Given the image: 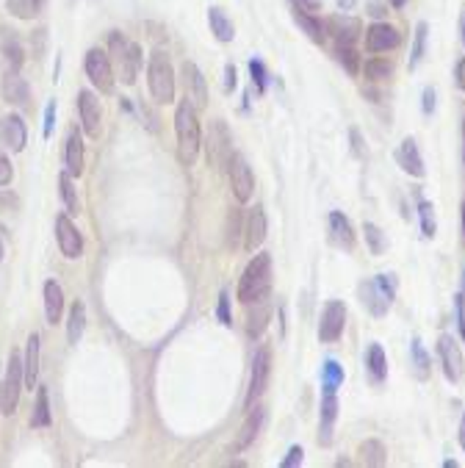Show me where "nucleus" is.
<instances>
[{"mask_svg": "<svg viewBox=\"0 0 465 468\" xmlns=\"http://www.w3.org/2000/svg\"><path fill=\"white\" fill-rule=\"evenodd\" d=\"M271 291V255L269 252H255V258L246 263L241 280H238V302L252 305L257 299H266Z\"/></svg>", "mask_w": 465, "mask_h": 468, "instance_id": "f257e3e1", "label": "nucleus"}, {"mask_svg": "<svg viewBox=\"0 0 465 468\" xmlns=\"http://www.w3.org/2000/svg\"><path fill=\"white\" fill-rule=\"evenodd\" d=\"M175 133H178V158L183 167H192L200 153V122H197V108L183 100L175 111Z\"/></svg>", "mask_w": 465, "mask_h": 468, "instance_id": "f03ea898", "label": "nucleus"}, {"mask_svg": "<svg viewBox=\"0 0 465 468\" xmlns=\"http://www.w3.org/2000/svg\"><path fill=\"white\" fill-rule=\"evenodd\" d=\"M357 294H360L363 308H366L371 316L382 319V316L391 310L394 299H396V274L382 271V274H377V277H371V280L360 283Z\"/></svg>", "mask_w": 465, "mask_h": 468, "instance_id": "7ed1b4c3", "label": "nucleus"}, {"mask_svg": "<svg viewBox=\"0 0 465 468\" xmlns=\"http://www.w3.org/2000/svg\"><path fill=\"white\" fill-rule=\"evenodd\" d=\"M108 53H111V64H117L119 69V78L125 86H133L136 83V75H139V67H142V47L128 42L119 31H114L108 36Z\"/></svg>", "mask_w": 465, "mask_h": 468, "instance_id": "20e7f679", "label": "nucleus"}, {"mask_svg": "<svg viewBox=\"0 0 465 468\" xmlns=\"http://www.w3.org/2000/svg\"><path fill=\"white\" fill-rule=\"evenodd\" d=\"M147 83H150V94H153L155 103H172L175 100V69H172L169 56L164 50H155L150 56Z\"/></svg>", "mask_w": 465, "mask_h": 468, "instance_id": "39448f33", "label": "nucleus"}, {"mask_svg": "<svg viewBox=\"0 0 465 468\" xmlns=\"http://www.w3.org/2000/svg\"><path fill=\"white\" fill-rule=\"evenodd\" d=\"M232 153V136L230 128L225 119H214L208 125V136H205V158H208V167L217 169V172H225L230 167Z\"/></svg>", "mask_w": 465, "mask_h": 468, "instance_id": "423d86ee", "label": "nucleus"}, {"mask_svg": "<svg viewBox=\"0 0 465 468\" xmlns=\"http://www.w3.org/2000/svg\"><path fill=\"white\" fill-rule=\"evenodd\" d=\"M22 385H25L22 358H19V352H11V355H8V366H6V383L0 385V410H3L6 416H11V413L17 410Z\"/></svg>", "mask_w": 465, "mask_h": 468, "instance_id": "0eeeda50", "label": "nucleus"}, {"mask_svg": "<svg viewBox=\"0 0 465 468\" xmlns=\"http://www.w3.org/2000/svg\"><path fill=\"white\" fill-rule=\"evenodd\" d=\"M269 377H271V349H269V346H260V349L255 352V360H252L249 391H246V399H244L246 408H252V405L263 396V391H266V385H269Z\"/></svg>", "mask_w": 465, "mask_h": 468, "instance_id": "6e6552de", "label": "nucleus"}, {"mask_svg": "<svg viewBox=\"0 0 465 468\" xmlns=\"http://www.w3.org/2000/svg\"><path fill=\"white\" fill-rule=\"evenodd\" d=\"M86 75L89 81L103 92V94H111L114 92V64H111V56L103 53V50H89L86 53Z\"/></svg>", "mask_w": 465, "mask_h": 468, "instance_id": "1a4fd4ad", "label": "nucleus"}, {"mask_svg": "<svg viewBox=\"0 0 465 468\" xmlns=\"http://www.w3.org/2000/svg\"><path fill=\"white\" fill-rule=\"evenodd\" d=\"M346 327V305L341 299H330L321 310V321H319V341L321 344H335L344 335Z\"/></svg>", "mask_w": 465, "mask_h": 468, "instance_id": "9d476101", "label": "nucleus"}, {"mask_svg": "<svg viewBox=\"0 0 465 468\" xmlns=\"http://www.w3.org/2000/svg\"><path fill=\"white\" fill-rule=\"evenodd\" d=\"M180 78H183L186 100H189L197 111H203V108L208 106V83H205L200 67H197L194 61H183V64H180Z\"/></svg>", "mask_w": 465, "mask_h": 468, "instance_id": "9b49d317", "label": "nucleus"}, {"mask_svg": "<svg viewBox=\"0 0 465 468\" xmlns=\"http://www.w3.org/2000/svg\"><path fill=\"white\" fill-rule=\"evenodd\" d=\"M438 355H441V366H443V374L449 383H457L463 377V352H460V344L452 338V335H441L438 338Z\"/></svg>", "mask_w": 465, "mask_h": 468, "instance_id": "f8f14e48", "label": "nucleus"}, {"mask_svg": "<svg viewBox=\"0 0 465 468\" xmlns=\"http://www.w3.org/2000/svg\"><path fill=\"white\" fill-rule=\"evenodd\" d=\"M327 33H332V39L338 42V47H352L360 33H363V25L357 17H349V14H335L327 19Z\"/></svg>", "mask_w": 465, "mask_h": 468, "instance_id": "ddd939ff", "label": "nucleus"}, {"mask_svg": "<svg viewBox=\"0 0 465 468\" xmlns=\"http://www.w3.org/2000/svg\"><path fill=\"white\" fill-rule=\"evenodd\" d=\"M78 111H81V125L92 139H100V128H103V111H100V100L89 92L81 89L78 92Z\"/></svg>", "mask_w": 465, "mask_h": 468, "instance_id": "4468645a", "label": "nucleus"}, {"mask_svg": "<svg viewBox=\"0 0 465 468\" xmlns=\"http://www.w3.org/2000/svg\"><path fill=\"white\" fill-rule=\"evenodd\" d=\"M230 186H232V194L238 203H249L252 192H255V178H252V169L249 164L241 158V156H232L230 158Z\"/></svg>", "mask_w": 465, "mask_h": 468, "instance_id": "2eb2a0df", "label": "nucleus"}, {"mask_svg": "<svg viewBox=\"0 0 465 468\" xmlns=\"http://www.w3.org/2000/svg\"><path fill=\"white\" fill-rule=\"evenodd\" d=\"M399 47V31L388 22H374L366 31V50L369 53H388Z\"/></svg>", "mask_w": 465, "mask_h": 468, "instance_id": "dca6fc26", "label": "nucleus"}, {"mask_svg": "<svg viewBox=\"0 0 465 468\" xmlns=\"http://www.w3.org/2000/svg\"><path fill=\"white\" fill-rule=\"evenodd\" d=\"M263 424H266V410H263L260 405H252V408H249L246 421H244V424H241V430H238V438H235L232 449H235V452H246V449L255 444V438L260 435Z\"/></svg>", "mask_w": 465, "mask_h": 468, "instance_id": "f3484780", "label": "nucleus"}, {"mask_svg": "<svg viewBox=\"0 0 465 468\" xmlns=\"http://www.w3.org/2000/svg\"><path fill=\"white\" fill-rule=\"evenodd\" d=\"M56 235H58V246L67 258H81L83 252V238L78 233V228L72 225L69 214H61L56 217Z\"/></svg>", "mask_w": 465, "mask_h": 468, "instance_id": "a211bd4d", "label": "nucleus"}, {"mask_svg": "<svg viewBox=\"0 0 465 468\" xmlns=\"http://www.w3.org/2000/svg\"><path fill=\"white\" fill-rule=\"evenodd\" d=\"M335 419H338V396H335V391H324L321 394V416H319V444L321 446L332 444Z\"/></svg>", "mask_w": 465, "mask_h": 468, "instance_id": "6ab92c4d", "label": "nucleus"}, {"mask_svg": "<svg viewBox=\"0 0 465 468\" xmlns=\"http://www.w3.org/2000/svg\"><path fill=\"white\" fill-rule=\"evenodd\" d=\"M266 241V214L260 206H255L249 214H246V228H244V249L246 252H257L260 244Z\"/></svg>", "mask_w": 465, "mask_h": 468, "instance_id": "aec40b11", "label": "nucleus"}, {"mask_svg": "<svg viewBox=\"0 0 465 468\" xmlns=\"http://www.w3.org/2000/svg\"><path fill=\"white\" fill-rule=\"evenodd\" d=\"M3 97H6V103H11V106H17V108H28V100H31V92H28V83H25V78L19 75V69H8L6 75H3Z\"/></svg>", "mask_w": 465, "mask_h": 468, "instance_id": "412c9836", "label": "nucleus"}, {"mask_svg": "<svg viewBox=\"0 0 465 468\" xmlns=\"http://www.w3.org/2000/svg\"><path fill=\"white\" fill-rule=\"evenodd\" d=\"M396 161H399V167H402L410 178H424V175H427V169H424V158H421V153H418L416 139H405V142L399 144V150H396Z\"/></svg>", "mask_w": 465, "mask_h": 468, "instance_id": "4be33fe9", "label": "nucleus"}, {"mask_svg": "<svg viewBox=\"0 0 465 468\" xmlns=\"http://www.w3.org/2000/svg\"><path fill=\"white\" fill-rule=\"evenodd\" d=\"M25 139H28L25 122H22L17 114L0 119V142H3L6 147H11L14 153H22V150H25Z\"/></svg>", "mask_w": 465, "mask_h": 468, "instance_id": "5701e85b", "label": "nucleus"}, {"mask_svg": "<svg viewBox=\"0 0 465 468\" xmlns=\"http://www.w3.org/2000/svg\"><path fill=\"white\" fill-rule=\"evenodd\" d=\"M252 310L246 313V335L249 338H260L263 330L269 327V319H271V299H257L249 305Z\"/></svg>", "mask_w": 465, "mask_h": 468, "instance_id": "b1692460", "label": "nucleus"}, {"mask_svg": "<svg viewBox=\"0 0 465 468\" xmlns=\"http://www.w3.org/2000/svg\"><path fill=\"white\" fill-rule=\"evenodd\" d=\"M64 167L72 178H78L83 172V142L78 131H69L67 136V150H64Z\"/></svg>", "mask_w": 465, "mask_h": 468, "instance_id": "393cba45", "label": "nucleus"}, {"mask_svg": "<svg viewBox=\"0 0 465 468\" xmlns=\"http://www.w3.org/2000/svg\"><path fill=\"white\" fill-rule=\"evenodd\" d=\"M22 371H25V388L33 391L36 377H39V335L31 333L25 344V358H22Z\"/></svg>", "mask_w": 465, "mask_h": 468, "instance_id": "a878e982", "label": "nucleus"}, {"mask_svg": "<svg viewBox=\"0 0 465 468\" xmlns=\"http://www.w3.org/2000/svg\"><path fill=\"white\" fill-rule=\"evenodd\" d=\"M366 371L371 377L374 385H382L385 377H388V358H385V349L380 344H371L369 352H366Z\"/></svg>", "mask_w": 465, "mask_h": 468, "instance_id": "bb28decb", "label": "nucleus"}, {"mask_svg": "<svg viewBox=\"0 0 465 468\" xmlns=\"http://www.w3.org/2000/svg\"><path fill=\"white\" fill-rule=\"evenodd\" d=\"M61 310H64V291L56 280H47L44 283V316H47V324H56L61 321Z\"/></svg>", "mask_w": 465, "mask_h": 468, "instance_id": "cd10ccee", "label": "nucleus"}, {"mask_svg": "<svg viewBox=\"0 0 465 468\" xmlns=\"http://www.w3.org/2000/svg\"><path fill=\"white\" fill-rule=\"evenodd\" d=\"M330 233L332 241L344 249H355V231H352V222L341 214V211H332L330 214Z\"/></svg>", "mask_w": 465, "mask_h": 468, "instance_id": "c85d7f7f", "label": "nucleus"}, {"mask_svg": "<svg viewBox=\"0 0 465 468\" xmlns=\"http://www.w3.org/2000/svg\"><path fill=\"white\" fill-rule=\"evenodd\" d=\"M208 22H211V33H214L219 42H232V36H235L232 22L219 6H211V8H208Z\"/></svg>", "mask_w": 465, "mask_h": 468, "instance_id": "c756f323", "label": "nucleus"}, {"mask_svg": "<svg viewBox=\"0 0 465 468\" xmlns=\"http://www.w3.org/2000/svg\"><path fill=\"white\" fill-rule=\"evenodd\" d=\"M294 19H296V25L316 42V44H324V36H327V28L321 25V19H316V17H310L307 11H302L299 6L294 8Z\"/></svg>", "mask_w": 465, "mask_h": 468, "instance_id": "7c9ffc66", "label": "nucleus"}, {"mask_svg": "<svg viewBox=\"0 0 465 468\" xmlns=\"http://www.w3.org/2000/svg\"><path fill=\"white\" fill-rule=\"evenodd\" d=\"M3 36H0V50H3V56H6V61H8V69H19L22 67V44H19V39L14 36V31L8 33V31H0Z\"/></svg>", "mask_w": 465, "mask_h": 468, "instance_id": "2f4dec72", "label": "nucleus"}, {"mask_svg": "<svg viewBox=\"0 0 465 468\" xmlns=\"http://www.w3.org/2000/svg\"><path fill=\"white\" fill-rule=\"evenodd\" d=\"M360 458H363V463L366 466H385L388 463V452H385V444L382 441H377V438H369V441H363L360 444Z\"/></svg>", "mask_w": 465, "mask_h": 468, "instance_id": "473e14b6", "label": "nucleus"}, {"mask_svg": "<svg viewBox=\"0 0 465 468\" xmlns=\"http://www.w3.org/2000/svg\"><path fill=\"white\" fill-rule=\"evenodd\" d=\"M83 327H86V305L81 299H75L72 310H69V321H67V338L69 344H78L81 335H83Z\"/></svg>", "mask_w": 465, "mask_h": 468, "instance_id": "72a5a7b5", "label": "nucleus"}, {"mask_svg": "<svg viewBox=\"0 0 465 468\" xmlns=\"http://www.w3.org/2000/svg\"><path fill=\"white\" fill-rule=\"evenodd\" d=\"M344 366L338 360H324L321 366V388L324 391H338L344 385Z\"/></svg>", "mask_w": 465, "mask_h": 468, "instance_id": "f704fd0d", "label": "nucleus"}, {"mask_svg": "<svg viewBox=\"0 0 465 468\" xmlns=\"http://www.w3.org/2000/svg\"><path fill=\"white\" fill-rule=\"evenodd\" d=\"M50 399H47V388L36 391V405H33V416H31V427H50Z\"/></svg>", "mask_w": 465, "mask_h": 468, "instance_id": "c9c22d12", "label": "nucleus"}, {"mask_svg": "<svg viewBox=\"0 0 465 468\" xmlns=\"http://www.w3.org/2000/svg\"><path fill=\"white\" fill-rule=\"evenodd\" d=\"M58 186H61V200H64V206H67V214H78V211H81V203H78V192H75V186H72V175H69V172H61Z\"/></svg>", "mask_w": 465, "mask_h": 468, "instance_id": "e433bc0d", "label": "nucleus"}, {"mask_svg": "<svg viewBox=\"0 0 465 468\" xmlns=\"http://www.w3.org/2000/svg\"><path fill=\"white\" fill-rule=\"evenodd\" d=\"M427 22H418L416 25V39H413V50H410V61H407V67L410 69H416L418 64H421V58H424V50H427Z\"/></svg>", "mask_w": 465, "mask_h": 468, "instance_id": "4c0bfd02", "label": "nucleus"}, {"mask_svg": "<svg viewBox=\"0 0 465 468\" xmlns=\"http://www.w3.org/2000/svg\"><path fill=\"white\" fill-rule=\"evenodd\" d=\"M391 72H394V64L388 58H369L363 64V75L369 81H385V78H391Z\"/></svg>", "mask_w": 465, "mask_h": 468, "instance_id": "58836bf2", "label": "nucleus"}, {"mask_svg": "<svg viewBox=\"0 0 465 468\" xmlns=\"http://www.w3.org/2000/svg\"><path fill=\"white\" fill-rule=\"evenodd\" d=\"M418 217H421V233H424V238H435L438 222H435V206L430 200L418 203Z\"/></svg>", "mask_w": 465, "mask_h": 468, "instance_id": "ea45409f", "label": "nucleus"}, {"mask_svg": "<svg viewBox=\"0 0 465 468\" xmlns=\"http://www.w3.org/2000/svg\"><path fill=\"white\" fill-rule=\"evenodd\" d=\"M6 6H8V11H11L14 17H19V19H33V17L39 14L42 0H6Z\"/></svg>", "mask_w": 465, "mask_h": 468, "instance_id": "a19ab883", "label": "nucleus"}, {"mask_svg": "<svg viewBox=\"0 0 465 468\" xmlns=\"http://www.w3.org/2000/svg\"><path fill=\"white\" fill-rule=\"evenodd\" d=\"M410 355H413V366H416V374L424 380L427 374H430V355L424 352V346H421V341L418 338H413V344H410Z\"/></svg>", "mask_w": 465, "mask_h": 468, "instance_id": "79ce46f5", "label": "nucleus"}, {"mask_svg": "<svg viewBox=\"0 0 465 468\" xmlns=\"http://www.w3.org/2000/svg\"><path fill=\"white\" fill-rule=\"evenodd\" d=\"M363 233H366L371 255H382V252H385V235H382V231H380L374 222H363Z\"/></svg>", "mask_w": 465, "mask_h": 468, "instance_id": "37998d69", "label": "nucleus"}, {"mask_svg": "<svg viewBox=\"0 0 465 468\" xmlns=\"http://www.w3.org/2000/svg\"><path fill=\"white\" fill-rule=\"evenodd\" d=\"M335 58H338V64H341L349 75H357V72H360V56H357L352 47H338V50H335Z\"/></svg>", "mask_w": 465, "mask_h": 468, "instance_id": "c03bdc74", "label": "nucleus"}, {"mask_svg": "<svg viewBox=\"0 0 465 468\" xmlns=\"http://www.w3.org/2000/svg\"><path fill=\"white\" fill-rule=\"evenodd\" d=\"M249 72H252V81H255L257 92H266V67H263V61L252 58L249 61Z\"/></svg>", "mask_w": 465, "mask_h": 468, "instance_id": "a18cd8bd", "label": "nucleus"}, {"mask_svg": "<svg viewBox=\"0 0 465 468\" xmlns=\"http://www.w3.org/2000/svg\"><path fill=\"white\" fill-rule=\"evenodd\" d=\"M217 313H219V321L225 324V327H230L232 319H230V296H228V291H222V296H219V308H217Z\"/></svg>", "mask_w": 465, "mask_h": 468, "instance_id": "49530a36", "label": "nucleus"}, {"mask_svg": "<svg viewBox=\"0 0 465 468\" xmlns=\"http://www.w3.org/2000/svg\"><path fill=\"white\" fill-rule=\"evenodd\" d=\"M455 313H457V330H460V338H465V296L463 294H455Z\"/></svg>", "mask_w": 465, "mask_h": 468, "instance_id": "de8ad7c7", "label": "nucleus"}, {"mask_svg": "<svg viewBox=\"0 0 465 468\" xmlns=\"http://www.w3.org/2000/svg\"><path fill=\"white\" fill-rule=\"evenodd\" d=\"M302 455H305V452H302V446H291V449H288V455L282 458V463H280V466L282 468L302 466Z\"/></svg>", "mask_w": 465, "mask_h": 468, "instance_id": "09e8293b", "label": "nucleus"}, {"mask_svg": "<svg viewBox=\"0 0 465 468\" xmlns=\"http://www.w3.org/2000/svg\"><path fill=\"white\" fill-rule=\"evenodd\" d=\"M53 122H56V100H50L47 103V108H44V139H50V133H53Z\"/></svg>", "mask_w": 465, "mask_h": 468, "instance_id": "8fccbe9b", "label": "nucleus"}, {"mask_svg": "<svg viewBox=\"0 0 465 468\" xmlns=\"http://www.w3.org/2000/svg\"><path fill=\"white\" fill-rule=\"evenodd\" d=\"M421 111H424V114H432V111H435V89H432V86H427L424 94H421Z\"/></svg>", "mask_w": 465, "mask_h": 468, "instance_id": "3c124183", "label": "nucleus"}, {"mask_svg": "<svg viewBox=\"0 0 465 468\" xmlns=\"http://www.w3.org/2000/svg\"><path fill=\"white\" fill-rule=\"evenodd\" d=\"M11 181V164L6 156H0V186H6Z\"/></svg>", "mask_w": 465, "mask_h": 468, "instance_id": "603ef678", "label": "nucleus"}, {"mask_svg": "<svg viewBox=\"0 0 465 468\" xmlns=\"http://www.w3.org/2000/svg\"><path fill=\"white\" fill-rule=\"evenodd\" d=\"M235 78H238V75H235V67L228 64V67H225V89H228V92L235 89Z\"/></svg>", "mask_w": 465, "mask_h": 468, "instance_id": "864d4df0", "label": "nucleus"}, {"mask_svg": "<svg viewBox=\"0 0 465 468\" xmlns=\"http://www.w3.org/2000/svg\"><path fill=\"white\" fill-rule=\"evenodd\" d=\"M11 206H17V200H14L11 194H6V192H0V211H6V208H11Z\"/></svg>", "mask_w": 465, "mask_h": 468, "instance_id": "5fc2aeb1", "label": "nucleus"}, {"mask_svg": "<svg viewBox=\"0 0 465 468\" xmlns=\"http://www.w3.org/2000/svg\"><path fill=\"white\" fill-rule=\"evenodd\" d=\"M457 86H460V89L465 92V58H460V61H457Z\"/></svg>", "mask_w": 465, "mask_h": 468, "instance_id": "6e6d98bb", "label": "nucleus"}, {"mask_svg": "<svg viewBox=\"0 0 465 468\" xmlns=\"http://www.w3.org/2000/svg\"><path fill=\"white\" fill-rule=\"evenodd\" d=\"M299 6H305V8H319L321 6V0H296Z\"/></svg>", "mask_w": 465, "mask_h": 468, "instance_id": "4d7b16f0", "label": "nucleus"}, {"mask_svg": "<svg viewBox=\"0 0 465 468\" xmlns=\"http://www.w3.org/2000/svg\"><path fill=\"white\" fill-rule=\"evenodd\" d=\"M460 446H463V452H465V419L460 421Z\"/></svg>", "mask_w": 465, "mask_h": 468, "instance_id": "13d9d810", "label": "nucleus"}, {"mask_svg": "<svg viewBox=\"0 0 465 468\" xmlns=\"http://www.w3.org/2000/svg\"><path fill=\"white\" fill-rule=\"evenodd\" d=\"M405 3H407V0H391V6H394V8H402Z\"/></svg>", "mask_w": 465, "mask_h": 468, "instance_id": "bf43d9fd", "label": "nucleus"}, {"mask_svg": "<svg viewBox=\"0 0 465 468\" xmlns=\"http://www.w3.org/2000/svg\"><path fill=\"white\" fill-rule=\"evenodd\" d=\"M463 161H465V119H463Z\"/></svg>", "mask_w": 465, "mask_h": 468, "instance_id": "052dcab7", "label": "nucleus"}, {"mask_svg": "<svg viewBox=\"0 0 465 468\" xmlns=\"http://www.w3.org/2000/svg\"><path fill=\"white\" fill-rule=\"evenodd\" d=\"M463 235H465V203H463Z\"/></svg>", "mask_w": 465, "mask_h": 468, "instance_id": "680f3d73", "label": "nucleus"}, {"mask_svg": "<svg viewBox=\"0 0 465 468\" xmlns=\"http://www.w3.org/2000/svg\"><path fill=\"white\" fill-rule=\"evenodd\" d=\"M0 260H3V244H0Z\"/></svg>", "mask_w": 465, "mask_h": 468, "instance_id": "e2e57ef3", "label": "nucleus"}, {"mask_svg": "<svg viewBox=\"0 0 465 468\" xmlns=\"http://www.w3.org/2000/svg\"><path fill=\"white\" fill-rule=\"evenodd\" d=\"M463 42H465V19H463Z\"/></svg>", "mask_w": 465, "mask_h": 468, "instance_id": "0e129e2a", "label": "nucleus"}]
</instances>
